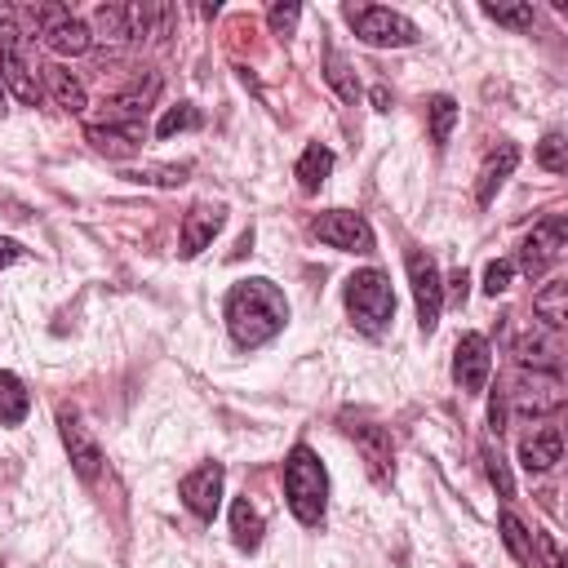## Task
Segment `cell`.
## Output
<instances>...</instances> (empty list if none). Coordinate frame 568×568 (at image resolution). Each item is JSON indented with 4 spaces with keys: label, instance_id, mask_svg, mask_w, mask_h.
<instances>
[{
    "label": "cell",
    "instance_id": "6da1fadb",
    "mask_svg": "<svg viewBox=\"0 0 568 568\" xmlns=\"http://www.w3.org/2000/svg\"><path fill=\"white\" fill-rule=\"evenodd\" d=\"M222 315H226V328H231L235 346L253 351V346H266L275 333H284V324H288V297L280 293V284H271L262 275H248V280L231 284Z\"/></svg>",
    "mask_w": 568,
    "mask_h": 568
},
{
    "label": "cell",
    "instance_id": "7a4b0ae2",
    "mask_svg": "<svg viewBox=\"0 0 568 568\" xmlns=\"http://www.w3.org/2000/svg\"><path fill=\"white\" fill-rule=\"evenodd\" d=\"M284 497H288V510L306 528H315L324 519V506H328V470H324V462L306 444H297L288 453V462H284Z\"/></svg>",
    "mask_w": 568,
    "mask_h": 568
},
{
    "label": "cell",
    "instance_id": "3957f363",
    "mask_svg": "<svg viewBox=\"0 0 568 568\" xmlns=\"http://www.w3.org/2000/svg\"><path fill=\"white\" fill-rule=\"evenodd\" d=\"M346 315L359 333H382L390 320H395V293H390V280L368 266V271H355L346 280Z\"/></svg>",
    "mask_w": 568,
    "mask_h": 568
},
{
    "label": "cell",
    "instance_id": "277c9868",
    "mask_svg": "<svg viewBox=\"0 0 568 568\" xmlns=\"http://www.w3.org/2000/svg\"><path fill=\"white\" fill-rule=\"evenodd\" d=\"M346 22H351V31L368 49H404V44H417L413 18H404L395 9H382V4H346Z\"/></svg>",
    "mask_w": 568,
    "mask_h": 568
},
{
    "label": "cell",
    "instance_id": "5b68a950",
    "mask_svg": "<svg viewBox=\"0 0 568 568\" xmlns=\"http://www.w3.org/2000/svg\"><path fill=\"white\" fill-rule=\"evenodd\" d=\"M36 62H31V44L18 27H0V84L22 102V106H36L40 102V80H36Z\"/></svg>",
    "mask_w": 568,
    "mask_h": 568
},
{
    "label": "cell",
    "instance_id": "8992f818",
    "mask_svg": "<svg viewBox=\"0 0 568 568\" xmlns=\"http://www.w3.org/2000/svg\"><path fill=\"white\" fill-rule=\"evenodd\" d=\"M564 248H568V217H564V213H550V217H541V222L524 235L519 271H524L528 280H541V275L564 257Z\"/></svg>",
    "mask_w": 568,
    "mask_h": 568
},
{
    "label": "cell",
    "instance_id": "52a82bcc",
    "mask_svg": "<svg viewBox=\"0 0 568 568\" xmlns=\"http://www.w3.org/2000/svg\"><path fill=\"white\" fill-rule=\"evenodd\" d=\"M404 266H408L413 302H417V328L422 333H435V324L444 315V280H439V266H435V257L426 248H408Z\"/></svg>",
    "mask_w": 568,
    "mask_h": 568
},
{
    "label": "cell",
    "instance_id": "ba28073f",
    "mask_svg": "<svg viewBox=\"0 0 568 568\" xmlns=\"http://www.w3.org/2000/svg\"><path fill=\"white\" fill-rule=\"evenodd\" d=\"M31 18H36V27H40V40H44L58 58H80V53L93 44L89 22H80V18H75L71 9H62V4H36Z\"/></svg>",
    "mask_w": 568,
    "mask_h": 568
},
{
    "label": "cell",
    "instance_id": "9c48e42d",
    "mask_svg": "<svg viewBox=\"0 0 568 568\" xmlns=\"http://www.w3.org/2000/svg\"><path fill=\"white\" fill-rule=\"evenodd\" d=\"M510 404L519 417H550L564 408V382L559 373H537V368H519L515 386H510Z\"/></svg>",
    "mask_w": 568,
    "mask_h": 568
},
{
    "label": "cell",
    "instance_id": "30bf717a",
    "mask_svg": "<svg viewBox=\"0 0 568 568\" xmlns=\"http://www.w3.org/2000/svg\"><path fill=\"white\" fill-rule=\"evenodd\" d=\"M311 231L328 244V248H342V253H373V226L351 213V209H328L311 222Z\"/></svg>",
    "mask_w": 568,
    "mask_h": 568
},
{
    "label": "cell",
    "instance_id": "8fae6325",
    "mask_svg": "<svg viewBox=\"0 0 568 568\" xmlns=\"http://www.w3.org/2000/svg\"><path fill=\"white\" fill-rule=\"evenodd\" d=\"M160 98V75H138L129 89L111 93L102 102V120L98 124H115V129H138V120L151 111V102Z\"/></svg>",
    "mask_w": 568,
    "mask_h": 568
},
{
    "label": "cell",
    "instance_id": "7c38bea8",
    "mask_svg": "<svg viewBox=\"0 0 568 568\" xmlns=\"http://www.w3.org/2000/svg\"><path fill=\"white\" fill-rule=\"evenodd\" d=\"M488 373H493L488 337H484V333H462V337H457V351H453V382H457L466 395H479V390L488 386Z\"/></svg>",
    "mask_w": 568,
    "mask_h": 568
},
{
    "label": "cell",
    "instance_id": "4fadbf2b",
    "mask_svg": "<svg viewBox=\"0 0 568 568\" xmlns=\"http://www.w3.org/2000/svg\"><path fill=\"white\" fill-rule=\"evenodd\" d=\"M222 484H226V470L217 462H204V466H195V470L182 475L178 493H182V501H186V510L195 519H213L217 506H222Z\"/></svg>",
    "mask_w": 568,
    "mask_h": 568
},
{
    "label": "cell",
    "instance_id": "5bb4252c",
    "mask_svg": "<svg viewBox=\"0 0 568 568\" xmlns=\"http://www.w3.org/2000/svg\"><path fill=\"white\" fill-rule=\"evenodd\" d=\"M58 435H62V448H67L75 475H80V479H98V470H102V448H98V439L89 435V426H84L71 408L58 413Z\"/></svg>",
    "mask_w": 568,
    "mask_h": 568
},
{
    "label": "cell",
    "instance_id": "9a60e30c",
    "mask_svg": "<svg viewBox=\"0 0 568 568\" xmlns=\"http://www.w3.org/2000/svg\"><path fill=\"white\" fill-rule=\"evenodd\" d=\"M515 359L519 368H537V373H559V359H564V337L555 328H541L532 324L519 342H515Z\"/></svg>",
    "mask_w": 568,
    "mask_h": 568
},
{
    "label": "cell",
    "instance_id": "2e32d148",
    "mask_svg": "<svg viewBox=\"0 0 568 568\" xmlns=\"http://www.w3.org/2000/svg\"><path fill=\"white\" fill-rule=\"evenodd\" d=\"M351 439H355V448H359L368 475H373L377 484H386V479L395 475V444H390V430H382V426H351Z\"/></svg>",
    "mask_w": 568,
    "mask_h": 568
},
{
    "label": "cell",
    "instance_id": "e0dca14e",
    "mask_svg": "<svg viewBox=\"0 0 568 568\" xmlns=\"http://www.w3.org/2000/svg\"><path fill=\"white\" fill-rule=\"evenodd\" d=\"M226 209L222 204H191V213L182 217V257H195L213 244V235L222 231Z\"/></svg>",
    "mask_w": 568,
    "mask_h": 568
},
{
    "label": "cell",
    "instance_id": "ac0fdd59",
    "mask_svg": "<svg viewBox=\"0 0 568 568\" xmlns=\"http://www.w3.org/2000/svg\"><path fill=\"white\" fill-rule=\"evenodd\" d=\"M559 457H564V435H559V426H537V430H528V435L519 439V466H524L528 475L550 470Z\"/></svg>",
    "mask_w": 568,
    "mask_h": 568
},
{
    "label": "cell",
    "instance_id": "d6986e66",
    "mask_svg": "<svg viewBox=\"0 0 568 568\" xmlns=\"http://www.w3.org/2000/svg\"><path fill=\"white\" fill-rule=\"evenodd\" d=\"M40 75H44V93L53 98V106H62V111H71V115H80V111L89 106L84 80H80L67 62H49V67H40Z\"/></svg>",
    "mask_w": 568,
    "mask_h": 568
},
{
    "label": "cell",
    "instance_id": "ffe728a7",
    "mask_svg": "<svg viewBox=\"0 0 568 568\" xmlns=\"http://www.w3.org/2000/svg\"><path fill=\"white\" fill-rule=\"evenodd\" d=\"M515 164H519V146L515 142H501L497 151H488V160L479 169V182H475V204H493L497 186L515 173Z\"/></svg>",
    "mask_w": 568,
    "mask_h": 568
},
{
    "label": "cell",
    "instance_id": "44dd1931",
    "mask_svg": "<svg viewBox=\"0 0 568 568\" xmlns=\"http://www.w3.org/2000/svg\"><path fill=\"white\" fill-rule=\"evenodd\" d=\"M532 315L541 320V328L564 333V324H568V280H546L532 293Z\"/></svg>",
    "mask_w": 568,
    "mask_h": 568
},
{
    "label": "cell",
    "instance_id": "7402d4cb",
    "mask_svg": "<svg viewBox=\"0 0 568 568\" xmlns=\"http://www.w3.org/2000/svg\"><path fill=\"white\" fill-rule=\"evenodd\" d=\"M328 173H333V151H328V146H320V142H311V146L302 151L297 169H293L297 186H302L306 195H315V191H320V186L328 182Z\"/></svg>",
    "mask_w": 568,
    "mask_h": 568
},
{
    "label": "cell",
    "instance_id": "603a6c76",
    "mask_svg": "<svg viewBox=\"0 0 568 568\" xmlns=\"http://www.w3.org/2000/svg\"><path fill=\"white\" fill-rule=\"evenodd\" d=\"M27 413H31V395H27L22 377L0 368V426H22Z\"/></svg>",
    "mask_w": 568,
    "mask_h": 568
},
{
    "label": "cell",
    "instance_id": "cb8c5ba5",
    "mask_svg": "<svg viewBox=\"0 0 568 568\" xmlns=\"http://www.w3.org/2000/svg\"><path fill=\"white\" fill-rule=\"evenodd\" d=\"M89 36L102 40V44H133L129 40V13H124V4H98L93 9V22H89Z\"/></svg>",
    "mask_w": 568,
    "mask_h": 568
},
{
    "label": "cell",
    "instance_id": "d4e9b609",
    "mask_svg": "<svg viewBox=\"0 0 568 568\" xmlns=\"http://www.w3.org/2000/svg\"><path fill=\"white\" fill-rule=\"evenodd\" d=\"M497 528H501V541H506V550L515 555V564L537 568V550H532V532H528V524H524L515 510H501Z\"/></svg>",
    "mask_w": 568,
    "mask_h": 568
},
{
    "label": "cell",
    "instance_id": "484cf974",
    "mask_svg": "<svg viewBox=\"0 0 568 568\" xmlns=\"http://www.w3.org/2000/svg\"><path fill=\"white\" fill-rule=\"evenodd\" d=\"M231 532H235V546L240 550H257L262 546V515L248 506V497H235L231 501Z\"/></svg>",
    "mask_w": 568,
    "mask_h": 568
},
{
    "label": "cell",
    "instance_id": "4316f807",
    "mask_svg": "<svg viewBox=\"0 0 568 568\" xmlns=\"http://www.w3.org/2000/svg\"><path fill=\"white\" fill-rule=\"evenodd\" d=\"M84 138L102 151V155H133L138 151V129H115V124H89Z\"/></svg>",
    "mask_w": 568,
    "mask_h": 568
},
{
    "label": "cell",
    "instance_id": "83f0119b",
    "mask_svg": "<svg viewBox=\"0 0 568 568\" xmlns=\"http://www.w3.org/2000/svg\"><path fill=\"white\" fill-rule=\"evenodd\" d=\"M324 80L337 89V98H342V102H355V98H359V80H355L351 62H346L337 49H328V58H324Z\"/></svg>",
    "mask_w": 568,
    "mask_h": 568
},
{
    "label": "cell",
    "instance_id": "f1b7e54d",
    "mask_svg": "<svg viewBox=\"0 0 568 568\" xmlns=\"http://www.w3.org/2000/svg\"><path fill=\"white\" fill-rule=\"evenodd\" d=\"M426 120H430V142H435V146H444V142L453 138V124H457V102H453L448 93L430 98V106H426Z\"/></svg>",
    "mask_w": 568,
    "mask_h": 568
},
{
    "label": "cell",
    "instance_id": "f546056e",
    "mask_svg": "<svg viewBox=\"0 0 568 568\" xmlns=\"http://www.w3.org/2000/svg\"><path fill=\"white\" fill-rule=\"evenodd\" d=\"M479 457H484V470H488V484L497 488V497H515V479H510V466H506V457H501V448H493V444H484L479 448Z\"/></svg>",
    "mask_w": 568,
    "mask_h": 568
},
{
    "label": "cell",
    "instance_id": "4dcf8cb0",
    "mask_svg": "<svg viewBox=\"0 0 568 568\" xmlns=\"http://www.w3.org/2000/svg\"><path fill=\"white\" fill-rule=\"evenodd\" d=\"M182 129H200V111H195L191 102L169 106V111L160 115V124H155V138H173V133H182Z\"/></svg>",
    "mask_w": 568,
    "mask_h": 568
},
{
    "label": "cell",
    "instance_id": "1f68e13d",
    "mask_svg": "<svg viewBox=\"0 0 568 568\" xmlns=\"http://www.w3.org/2000/svg\"><path fill=\"white\" fill-rule=\"evenodd\" d=\"M484 13L497 27H510V31H528L532 27V4H484Z\"/></svg>",
    "mask_w": 568,
    "mask_h": 568
},
{
    "label": "cell",
    "instance_id": "d6a6232c",
    "mask_svg": "<svg viewBox=\"0 0 568 568\" xmlns=\"http://www.w3.org/2000/svg\"><path fill=\"white\" fill-rule=\"evenodd\" d=\"M537 164L550 169V173H564L568 169V142H564V133H546L537 142Z\"/></svg>",
    "mask_w": 568,
    "mask_h": 568
},
{
    "label": "cell",
    "instance_id": "836d02e7",
    "mask_svg": "<svg viewBox=\"0 0 568 568\" xmlns=\"http://www.w3.org/2000/svg\"><path fill=\"white\" fill-rule=\"evenodd\" d=\"M133 182H151V186H182L186 182V164H160V169H133Z\"/></svg>",
    "mask_w": 568,
    "mask_h": 568
},
{
    "label": "cell",
    "instance_id": "e575fe53",
    "mask_svg": "<svg viewBox=\"0 0 568 568\" xmlns=\"http://www.w3.org/2000/svg\"><path fill=\"white\" fill-rule=\"evenodd\" d=\"M510 275H515V262H488V271H484V293L488 297H497V293H506L510 288Z\"/></svg>",
    "mask_w": 568,
    "mask_h": 568
},
{
    "label": "cell",
    "instance_id": "d590c367",
    "mask_svg": "<svg viewBox=\"0 0 568 568\" xmlns=\"http://www.w3.org/2000/svg\"><path fill=\"white\" fill-rule=\"evenodd\" d=\"M297 18H302V4H271V13H266V22H271L275 36H293Z\"/></svg>",
    "mask_w": 568,
    "mask_h": 568
},
{
    "label": "cell",
    "instance_id": "8d00e7d4",
    "mask_svg": "<svg viewBox=\"0 0 568 568\" xmlns=\"http://www.w3.org/2000/svg\"><path fill=\"white\" fill-rule=\"evenodd\" d=\"M532 550L546 559V568H564V555H559L555 532H532Z\"/></svg>",
    "mask_w": 568,
    "mask_h": 568
},
{
    "label": "cell",
    "instance_id": "74e56055",
    "mask_svg": "<svg viewBox=\"0 0 568 568\" xmlns=\"http://www.w3.org/2000/svg\"><path fill=\"white\" fill-rule=\"evenodd\" d=\"M18 257H22V244H18V240H9V235H0V271H4V266H13Z\"/></svg>",
    "mask_w": 568,
    "mask_h": 568
},
{
    "label": "cell",
    "instance_id": "f35d334b",
    "mask_svg": "<svg viewBox=\"0 0 568 568\" xmlns=\"http://www.w3.org/2000/svg\"><path fill=\"white\" fill-rule=\"evenodd\" d=\"M488 422H493V435L506 430V404H501V395H493V404H488Z\"/></svg>",
    "mask_w": 568,
    "mask_h": 568
},
{
    "label": "cell",
    "instance_id": "ab89813d",
    "mask_svg": "<svg viewBox=\"0 0 568 568\" xmlns=\"http://www.w3.org/2000/svg\"><path fill=\"white\" fill-rule=\"evenodd\" d=\"M453 302H466V271H453Z\"/></svg>",
    "mask_w": 568,
    "mask_h": 568
},
{
    "label": "cell",
    "instance_id": "60d3db41",
    "mask_svg": "<svg viewBox=\"0 0 568 568\" xmlns=\"http://www.w3.org/2000/svg\"><path fill=\"white\" fill-rule=\"evenodd\" d=\"M0 102H4V84H0Z\"/></svg>",
    "mask_w": 568,
    "mask_h": 568
},
{
    "label": "cell",
    "instance_id": "b9f144b4",
    "mask_svg": "<svg viewBox=\"0 0 568 568\" xmlns=\"http://www.w3.org/2000/svg\"><path fill=\"white\" fill-rule=\"evenodd\" d=\"M462 568H470V564H462Z\"/></svg>",
    "mask_w": 568,
    "mask_h": 568
}]
</instances>
